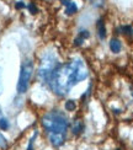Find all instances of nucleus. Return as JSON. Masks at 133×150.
<instances>
[{
    "label": "nucleus",
    "instance_id": "nucleus-4",
    "mask_svg": "<svg viewBox=\"0 0 133 150\" xmlns=\"http://www.w3.org/2000/svg\"><path fill=\"white\" fill-rule=\"evenodd\" d=\"M55 68H57V59L52 54L44 55L43 59L41 60L38 69V78L42 83H49L50 75L53 74Z\"/></svg>",
    "mask_w": 133,
    "mask_h": 150
},
{
    "label": "nucleus",
    "instance_id": "nucleus-13",
    "mask_svg": "<svg viewBox=\"0 0 133 150\" xmlns=\"http://www.w3.org/2000/svg\"><path fill=\"white\" fill-rule=\"evenodd\" d=\"M8 146V142H6L5 137L0 133V148H6Z\"/></svg>",
    "mask_w": 133,
    "mask_h": 150
},
{
    "label": "nucleus",
    "instance_id": "nucleus-1",
    "mask_svg": "<svg viewBox=\"0 0 133 150\" xmlns=\"http://www.w3.org/2000/svg\"><path fill=\"white\" fill-rule=\"evenodd\" d=\"M87 78V69L83 60L75 59L68 64L57 67L50 75L49 85L54 93L64 96L79 81Z\"/></svg>",
    "mask_w": 133,
    "mask_h": 150
},
{
    "label": "nucleus",
    "instance_id": "nucleus-8",
    "mask_svg": "<svg viewBox=\"0 0 133 150\" xmlns=\"http://www.w3.org/2000/svg\"><path fill=\"white\" fill-rule=\"evenodd\" d=\"M77 10H78V6H77V4H75V3L70 1L67 5V14L68 15H73L74 12H77Z\"/></svg>",
    "mask_w": 133,
    "mask_h": 150
},
{
    "label": "nucleus",
    "instance_id": "nucleus-7",
    "mask_svg": "<svg viewBox=\"0 0 133 150\" xmlns=\"http://www.w3.org/2000/svg\"><path fill=\"white\" fill-rule=\"evenodd\" d=\"M110 49L113 53H118L121 51V42H119L117 38H112L110 42Z\"/></svg>",
    "mask_w": 133,
    "mask_h": 150
},
{
    "label": "nucleus",
    "instance_id": "nucleus-18",
    "mask_svg": "<svg viewBox=\"0 0 133 150\" xmlns=\"http://www.w3.org/2000/svg\"><path fill=\"white\" fill-rule=\"evenodd\" d=\"M3 92V81H1V69H0V93Z\"/></svg>",
    "mask_w": 133,
    "mask_h": 150
},
{
    "label": "nucleus",
    "instance_id": "nucleus-10",
    "mask_svg": "<svg viewBox=\"0 0 133 150\" xmlns=\"http://www.w3.org/2000/svg\"><path fill=\"white\" fill-rule=\"evenodd\" d=\"M9 127H10L9 121L5 117H0V129L6 130V129H9Z\"/></svg>",
    "mask_w": 133,
    "mask_h": 150
},
{
    "label": "nucleus",
    "instance_id": "nucleus-5",
    "mask_svg": "<svg viewBox=\"0 0 133 150\" xmlns=\"http://www.w3.org/2000/svg\"><path fill=\"white\" fill-rule=\"evenodd\" d=\"M89 37V31H80L79 32V35L77 36V38L74 40V45L75 46H80L81 43H83L84 41H85V38H87Z\"/></svg>",
    "mask_w": 133,
    "mask_h": 150
},
{
    "label": "nucleus",
    "instance_id": "nucleus-15",
    "mask_svg": "<svg viewBox=\"0 0 133 150\" xmlns=\"http://www.w3.org/2000/svg\"><path fill=\"white\" fill-rule=\"evenodd\" d=\"M122 30H123V33H126V35H132V32H133L131 26H123Z\"/></svg>",
    "mask_w": 133,
    "mask_h": 150
},
{
    "label": "nucleus",
    "instance_id": "nucleus-6",
    "mask_svg": "<svg viewBox=\"0 0 133 150\" xmlns=\"http://www.w3.org/2000/svg\"><path fill=\"white\" fill-rule=\"evenodd\" d=\"M96 27H97V32H99V37L101 40H104L105 37H106V27H105V23H104V21L100 20L97 21V25H96Z\"/></svg>",
    "mask_w": 133,
    "mask_h": 150
},
{
    "label": "nucleus",
    "instance_id": "nucleus-9",
    "mask_svg": "<svg viewBox=\"0 0 133 150\" xmlns=\"http://www.w3.org/2000/svg\"><path fill=\"white\" fill-rule=\"evenodd\" d=\"M83 123H81V121H75V123H74V126H73V133L74 134H78V133H80L81 130H83Z\"/></svg>",
    "mask_w": 133,
    "mask_h": 150
},
{
    "label": "nucleus",
    "instance_id": "nucleus-11",
    "mask_svg": "<svg viewBox=\"0 0 133 150\" xmlns=\"http://www.w3.org/2000/svg\"><path fill=\"white\" fill-rule=\"evenodd\" d=\"M65 110H68V111H74L75 110V102L73 101V100H69V101H67Z\"/></svg>",
    "mask_w": 133,
    "mask_h": 150
},
{
    "label": "nucleus",
    "instance_id": "nucleus-17",
    "mask_svg": "<svg viewBox=\"0 0 133 150\" xmlns=\"http://www.w3.org/2000/svg\"><path fill=\"white\" fill-rule=\"evenodd\" d=\"M16 9H23V8H26V5H25L22 1H18V3H16Z\"/></svg>",
    "mask_w": 133,
    "mask_h": 150
},
{
    "label": "nucleus",
    "instance_id": "nucleus-2",
    "mask_svg": "<svg viewBox=\"0 0 133 150\" xmlns=\"http://www.w3.org/2000/svg\"><path fill=\"white\" fill-rule=\"evenodd\" d=\"M42 126L46 129L50 144L53 146H60L65 140L68 120L58 111L48 112L42 117Z\"/></svg>",
    "mask_w": 133,
    "mask_h": 150
},
{
    "label": "nucleus",
    "instance_id": "nucleus-16",
    "mask_svg": "<svg viewBox=\"0 0 133 150\" xmlns=\"http://www.w3.org/2000/svg\"><path fill=\"white\" fill-rule=\"evenodd\" d=\"M90 1L94 6H102L104 5V0H90Z\"/></svg>",
    "mask_w": 133,
    "mask_h": 150
},
{
    "label": "nucleus",
    "instance_id": "nucleus-12",
    "mask_svg": "<svg viewBox=\"0 0 133 150\" xmlns=\"http://www.w3.org/2000/svg\"><path fill=\"white\" fill-rule=\"evenodd\" d=\"M36 137H37V132H35V133H33V135H32V138L30 139V143H28L27 150H33V143H35V139H36Z\"/></svg>",
    "mask_w": 133,
    "mask_h": 150
},
{
    "label": "nucleus",
    "instance_id": "nucleus-14",
    "mask_svg": "<svg viewBox=\"0 0 133 150\" xmlns=\"http://www.w3.org/2000/svg\"><path fill=\"white\" fill-rule=\"evenodd\" d=\"M27 8H28V10H30L31 14H36V12H37V8H36V5H35L33 3H31V4L27 6Z\"/></svg>",
    "mask_w": 133,
    "mask_h": 150
},
{
    "label": "nucleus",
    "instance_id": "nucleus-3",
    "mask_svg": "<svg viewBox=\"0 0 133 150\" xmlns=\"http://www.w3.org/2000/svg\"><path fill=\"white\" fill-rule=\"evenodd\" d=\"M32 71H33V63L31 60H25L21 64L20 76H18L17 86H16L18 93H25L27 91L31 76H32Z\"/></svg>",
    "mask_w": 133,
    "mask_h": 150
},
{
    "label": "nucleus",
    "instance_id": "nucleus-19",
    "mask_svg": "<svg viewBox=\"0 0 133 150\" xmlns=\"http://www.w3.org/2000/svg\"><path fill=\"white\" fill-rule=\"evenodd\" d=\"M60 3H62L63 5H65V6H67L69 3H70V0H60Z\"/></svg>",
    "mask_w": 133,
    "mask_h": 150
}]
</instances>
